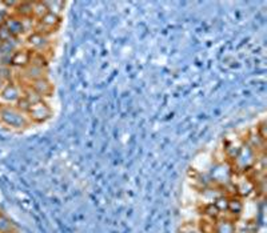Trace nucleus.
<instances>
[{"label":"nucleus","instance_id":"f257e3e1","mask_svg":"<svg viewBox=\"0 0 267 233\" xmlns=\"http://www.w3.org/2000/svg\"><path fill=\"white\" fill-rule=\"evenodd\" d=\"M0 122L14 129H23L31 124L28 116L16 109L15 106H0Z\"/></svg>","mask_w":267,"mask_h":233},{"label":"nucleus","instance_id":"f03ea898","mask_svg":"<svg viewBox=\"0 0 267 233\" xmlns=\"http://www.w3.org/2000/svg\"><path fill=\"white\" fill-rule=\"evenodd\" d=\"M253 148V146L243 144L239 149L238 155L235 156V159L233 160L234 167L237 168L239 173H246V170L253 169L254 164L257 163V156H255Z\"/></svg>","mask_w":267,"mask_h":233},{"label":"nucleus","instance_id":"7ed1b4c3","mask_svg":"<svg viewBox=\"0 0 267 233\" xmlns=\"http://www.w3.org/2000/svg\"><path fill=\"white\" fill-rule=\"evenodd\" d=\"M25 44H27V48L31 49L32 52H40V54L44 55L49 51V45H51L49 36H46V35L43 34H39V32H36V31L27 35Z\"/></svg>","mask_w":267,"mask_h":233},{"label":"nucleus","instance_id":"20e7f679","mask_svg":"<svg viewBox=\"0 0 267 233\" xmlns=\"http://www.w3.org/2000/svg\"><path fill=\"white\" fill-rule=\"evenodd\" d=\"M51 115H52V109H51V107L44 100L38 103V104L31 106L28 113H27L29 122L35 123V124H40V123L47 122L49 117H51Z\"/></svg>","mask_w":267,"mask_h":233},{"label":"nucleus","instance_id":"39448f33","mask_svg":"<svg viewBox=\"0 0 267 233\" xmlns=\"http://www.w3.org/2000/svg\"><path fill=\"white\" fill-rule=\"evenodd\" d=\"M22 96H23V87L10 82L0 92V106H14Z\"/></svg>","mask_w":267,"mask_h":233},{"label":"nucleus","instance_id":"423d86ee","mask_svg":"<svg viewBox=\"0 0 267 233\" xmlns=\"http://www.w3.org/2000/svg\"><path fill=\"white\" fill-rule=\"evenodd\" d=\"M31 54L32 51L28 48H19L18 51H15L14 55L11 56L10 67H16L19 69L25 68L31 62Z\"/></svg>","mask_w":267,"mask_h":233},{"label":"nucleus","instance_id":"0eeeda50","mask_svg":"<svg viewBox=\"0 0 267 233\" xmlns=\"http://www.w3.org/2000/svg\"><path fill=\"white\" fill-rule=\"evenodd\" d=\"M4 25L8 28V31L11 32V35L14 38H20L25 35V29L24 25H23V21L20 19L19 16L16 15H8V18L5 19Z\"/></svg>","mask_w":267,"mask_h":233},{"label":"nucleus","instance_id":"6e6552de","mask_svg":"<svg viewBox=\"0 0 267 233\" xmlns=\"http://www.w3.org/2000/svg\"><path fill=\"white\" fill-rule=\"evenodd\" d=\"M243 209H244V203H243L242 197L239 196H228V207L227 212L231 214L234 220H238L243 214Z\"/></svg>","mask_w":267,"mask_h":233},{"label":"nucleus","instance_id":"1a4fd4ad","mask_svg":"<svg viewBox=\"0 0 267 233\" xmlns=\"http://www.w3.org/2000/svg\"><path fill=\"white\" fill-rule=\"evenodd\" d=\"M214 233H237L235 220L220 216L214 224Z\"/></svg>","mask_w":267,"mask_h":233},{"label":"nucleus","instance_id":"9d476101","mask_svg":"<svg viewBox=\"0 0 267 233\" xmlns=\"http://www.w3.org/2000/svg\"><path fill=\"white\" fill-rule=\"evenodd\" d=\"M29 87L32 88L35 92L39 93L40 96L43 97V99L46 96H49L53 91V85L51 84V82H49L47 78L39 79V80H36V82L31 83V84H29Z\"/></svg>","mask_w":267,"mask_h":233},{"label":"nucleus","instance_id":"9b49d317","mask_svg":"<svg viewBox=\"0 0 267 233\" xmlns=\"http://www.w3.org/2000/svg\"><path fill=\"white\" fill-rule=\"evenodd\" d=\"M15 15L19 16L20 19L25 18H34V3L29 1H19L16 8H15Z\"/></svg>","mask_w":267,"mask_h":233},{"label":"nucleus","instance_id":"f8f14e48","mask_svg":"<svg viewBox=\"0 0 267 233\" xmlns=\"http://www.w3.org/2000/svg\"><path fill=\"white\" fill-rule=\"evenodd\" d=\"M22 87H23V85H22ZM23 96H24L27 100H28L31 106L38 104V103L43 102L44 100L43 97L40 96L38 92H35L34 89L29 87V85H27V87H23Z\"/></svg>","mask_w":267,"mask_h":233},{"label":"nucleus","instance_id":"ddd939ff","mask_svg":"<svg viewBox=\"0 0 267 233\" xmlns=\"http://www.w3.org/2000/svg\"><path fill=\"white\" fill-rule=\"evenodd\" d=\"M203 216L207 217V219L213 220V221H217V220L222 216V213L219 212V209L214 205V203H210V204L203 205Z\"/></svg>","mask_w":267,"mask_h":233},{"label":"nucleus","instance_id":"4468645a","mask_svg":"<svg viewBox=\"0 0 267 233\" xmlns=\"http://www.w3.org/2000/svg\"><path fill=\"white\" fill-rule=\"evenodd\" d=\"M47 63H49V59L46 58L44 54H40V52H32L31 54V62H29V64L40 67V68H46Z\"/></svg>","mask_w":267,"mask_h":233},{"label":"nucleus","instance_id":"2eb2a0df","mask_svg":"<svg viewBox=\"0 0 267 233\" xmlns=\"http://www.w3.org/2000/svg\"><path fill=\"white\" fill-rule=\"evenodd\" d=\"M47 12H49V10H47L46 3H43V1H36V3H34V15L32 16H34L35 20L42 19Z\"/></svg>","mask_w":267,"mask_h":233},{"label":"nucleus","instance_id":"dca6fc26","mask_svg":"<svg viewBox=\"0 0 267 233\" xmlns=\"http://www.w3.org/2000/svg\"><path fill=\"white\" fill-rule=\"evenodd\" d=\"M214 224H215V221L207 219V217L200 219L199 225H198L199 232L200 233H214Z\"/></svg>","mask_w":267,"mask_h":233},{"label":"nucleus","instance_id":"f3484780","mask_svg":"<svg viewBox=\"0 0 267 233\" xmlns=\"http://www.w3.org/2000/svg\"><path fill=\"white\" fill-rule=\"evenodd\" d=\"M214 205L219 209V212L223 214L227 212V207H228V194H222L219 196L218 199L214 201Z\"/></svg>","mask_w":267,"mask_h":233},{"label":"nucleus","instance_id":"a211bd4d","mask_svg":"<svg viewBox=\"0 0 267 233\" xmlns=\"http://www.w3.org/2000/svg\"><path fill=\"white\" fill-rule=\"evenodd\" d=\"M44 3L47 5L49 12H52V14L60 16V12H62L64 8L63 1H44Z\"/></svg>","mask_w":267,"mask_h":233},{"label":"nucleus","instance_id":"6ab92c4d","mask_svg":"<svg viewBox=\"0 0 267 233\" xmlns=\"http://www.w3.org/2000/svg\"><path fill=\"white\" fill-rule=\"evenodd\" d=\"M14 106H15V108H16V109H19L20 112H23V113H25V115L28 113L29 108H31V104H29V102L27 100V99H25L24 96L20 97L19 100L15 103Z\"/></svg>","mask_w":267,"mask_h":233},{"label":"nucleus","instance_id":"aec40b11","mask_svg":"<svg viewBox=\"0 0 267 233\" xmlns=\"http://www.w3.org/2000/svg\"><path fill=\"white\" fill-rule=\"evenodd\" d=\"M12 223H11L10 220L7 219L5 216L3 214H0V233H4V232H10L12 231Z\"/></svg>","mask_w":267,"mask_h":233},{"label":"nucleus","instance_id":"412c9836","mask_svg":"<svg viewBox=\"0 0 267 233\" xmlns=\"http://www.w3.org/2000/svg\"><path fill=\"white\" fill-rule=\"evenodd\" d=\"M14 38L11 32L8 31V28L5 27L4 24L0 25V43H4V42H8Z\"/></svg>","mask_w":267,"mask_h":233},{"label":"nucleus","instance_id":"4be33fe9","mask_svg":"<svg viewBox=\"0 0 267 233\" xmlns=\"http://www.w3.org/2000/svg\"><path fill=\"white\" fill-rule=\"evenodd\" d=\"M7 18H8V14H5L4 11L0 10V25L4 24V21H5V19H7Z\"/></svg>","mask_w":267,"mask_h":233},{"label":"nucleus","instance_id":"5701e85b","mask_svg":"<svg viewBox=\"0 0 267 233\" xmlns=\"http://www.w3.org/2000/svg\"><path fill=\"white\" fill-rule=\"evenodd\" d=\"M7 84H8V82H5V80H3V79L0 78V92L4 89V87L7 85Z\"/></svg>","mask_w":267,"mask_h":233},{"label":"nucleus","instance_id":"b1692460","mask_svg":"<svg viewBox=\"0 0 267 233\" xmlns=\"http://www.w3.org/2000/svg\"><path fill=\"white\" fill-rule=\"evenodd\" d=\"M4 233H15L14 231H10V232H4Z\"/></svg>","mask_w":267,"mask_h":233}]
</instances>
